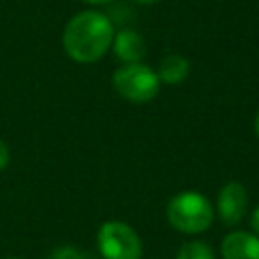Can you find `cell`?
<instances>
[{
	"instance_id": "cell-9",
	"label": "cell",
	"mask_w": 259,
	"mask_h": 259,
	"mask_svg": "<svg viewBox=\"0 0 259 259\" xmlns=\"http://www.w3.org/2000/svg\"><path fill=\"white\" fill-rule=\"evenodd\" d=\"M178 259H214V255L206 243L192 241L182 245V249L178 251Z\"/></svg>"
},
{
	"instance_id": "cell-16",
	"label": "cell",
	"mask_w": 259,
	"mask_h": 259,
	"mask_svg": "<svg viewBox=\"0 0 259 259\" xmlns=\"http://www.w3.org/2000/svg\"><path fill=\"white\" fill-rule=\"evenodd\" d=\"M10 259H18V257H10Z\"/></svg>"
},
{
	"instance_id": "cell-8",
	"label": "cell",
	"mask_w": 259,
	"mask_h": 259,
	"mask_svg": "<svg viewBox=\"0 0 259 259\" xmlns=\"http://www.w3.org/2000/svg\"><path fill=\"white\" fill-rule=\"evenodd\" d=\"M188 71H190V63L182 55H168L160 61L158 79L170 85H178L188 77Z\"/></svg>"
},
{
	"instance_id": "cell-7",
	"label": "cell",
	"mask_w": 259,
	"mask_h": 259,
	"mask_svg": "<svg viewBox=\"0 0 259 259\" xmlns=\"http://www.w3.org/2000/svg\"><path fill=\"white\" fill-rule=\"evenodd\" d=\"M113 53L119 61L127 63H140L146 55V40L140 32L132 30V28H123L117 34H113Z\"/></svg>"
},
{
	"instance_id": "cell-12",
	"label": "cell",
	"mask_w": 259,
	"mask_h": 259,
	"mask_svg": "<svg viewBox=\"0 0 259 259\" xmlns=\"http://www.w3.org/2000/svg\"><path fill=\"white\" fill-rule=\"evenodd\" d=\"M251 229L259 235V206L253 210V214H251Z\"/></svg>"
},
{
	"instance_id": "cell-3",
	"label": "cell",
	"mask_w": 259,
	"mask_h": 259,
	"mask_svg": "<svg viewBox=\"0 0 259 259\" xmlns=\"http://www.w3.org/2000/svg\"><path fill=\"white\" fill-rule=\"evenodd\" d=\"M113 87L127 101L146 103L158 95L160 79H158V73L148 65L127 63L113 73Z\"/></svg>"
},
{
	"instance_id": "cell-10",
	"label": "cell",
	"mask_w": 259,
	"mask_h": 259,
	"mask_svg": "<svg viewBox=\"0 0 259 259\" xmlns=\"http://www.w3.org/2000/svg\"><path fill=\"white\" fill-rule=\"evenodd\" d=\"M51 259H89V257L75 247H59L57 251H53Z\"/></svg>"
},
{
	"instance_id": "cell-1",
	"label": "cell",
	"mask_w": 259,
	"mask_h": 259,
	"mask_svg": "<svg viewBox=\"0 0 259 259\" xmlns=\"http://www.w3.org/2000/svg\"><path fill=\"white\" fill-rule=\"evenodd\" d=\"M113 34V24L103 12L85 10L67 22L63 32V47L73 61L95 63L111 47Z\"/></svg>"
},
{
	"instance_id": "cell-14",
	"label": "cell",
	"mask_w": 259,
	"mask_h": 259,
	"mask_svg": "<svg viewBox=\"0 0 259 259\" xmlns=\"http://www.w3.org/2000/svg\"><path fill=\"white\" fill-rule=\"evenodd\" d=\"M136 2H140V4H154V2H158V0H136Z\"/></svg>"
},
{
	"instance_id": "cell-6",
	"label": "cell",
	"mask_w": 259,
	"mask_h": 259,
	"mask_svg": "<svg viewBox=\"0 0 259 259\" xmlns=\"http://www.w3.org/2000/svg\"><path fill=\"white\" fill-rule=\"evenodd\" d=\"M223 259H259V237L235 231L229 233L221 245Z\"/></svg>"
},
{
	"instance_id": "cell-5",
	"label": "cell",
	"mask_w": 259,
	"mask_h": 259,
	"mask_svg": "<svg viewBox=\"0 0 259 259\" xmlns=\"http://www.w3.org/2000/svg\"><path fill=\"white\" fill-rule=\"evenodd\" d=\"M247 210V190L241 182H229L219 194V214L225 225H239Z\"/></svg>"
},
{
	"instance_id": "cell-11",
	"label": "cell",
	"mask_w": 259,
	"mask_h": 259,
	"mask_svg": "<svg viewBox=\"0 0 259 259\" xmlns=\"http://www.w3.org/2000/svg\"><path fill=\"white\" fill-rule=\"evenodd\" d=\"M8 148H6V144L0 140V170H4L6 168V164H8Z\"/></svg>"
},
{
	"instance_id": "cell-2",
	"label": "cell",
	"mask_w": 259,
	"mask_h": 259,
	"mask_svg": "<svg viewBox=\"0 0 259 259\" xmlns=\"http://www.w3.org/2000/svg\"><path fill=\"white\" fill-rule=\"evenodd\" d=\"M168 221L180 233H202L212 223V206L210 202L194 190L178 192L168 202Z\"/></svg>"
},
{
	"instance_id": "cell-15",
	"label": "cell",
	"mask_w": 259,
	"mask_h": 259,
	"mask_svg": "<svg viewBox=\"0 0 259 259\" xmlns=\"http://www.w3.org/2000/svg\"><path fill=\"white\" fill-rule=\"evenodd\" d=\"M255 132H257V136H259V113H257V117H255Z\"/></svg>"
},
{
	"instance_id": "cell-13",
	"label": "cell",
	"mask_w": 259,
	"mask_h": 259,
	"mask_svg": "<svg viewBox=\"0 0 259 259\" xmlns=\"http://www.w3.org/2000/svg\"><path fill=\"white\" fill-rule=\"evenodd\" d=\"M83 2H87V4H109L113 0H83Z\"/></svg>"
},
{
	"instance_id": "cell-4",
	"label": "cell",
	"mask_w": 259,
	"mask_h": 259,
	"mask_svg": "<svg viewBox=\"0 0 259 259\" xmlns=\"http://www.w3.org/2000/svg\"><path fill=\"white\" fill-rule=\"evenodd\" d=\"M97 245L105 259H140L142 257V241L138 233L121 221L103 223L97 233Z\"/></svg>"
}]
</instances>
